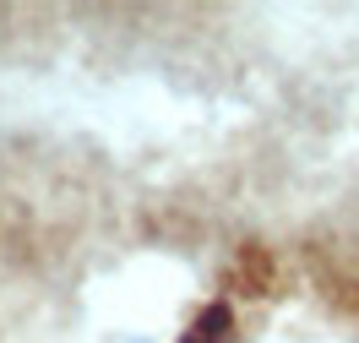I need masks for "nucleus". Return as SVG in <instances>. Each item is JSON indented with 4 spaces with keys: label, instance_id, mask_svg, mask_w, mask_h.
Instances as JSON below:
<instances>
[]
</instances>
